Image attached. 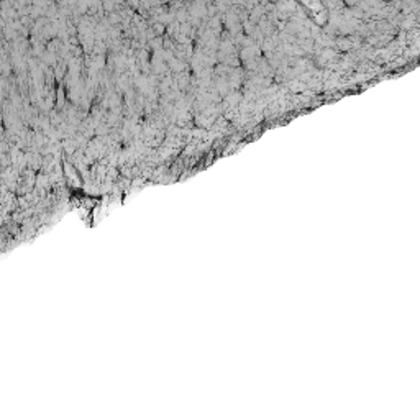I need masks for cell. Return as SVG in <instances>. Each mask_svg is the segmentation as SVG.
<instances>
[{
	"label": "cell",
	"instance_id": "1",
	"mask_svg": "<svg viewBox=\"0 0 420 420\" xmlns=\"http://www.w3.org/2000/svg\"><path fill=\"white\" fill-rule=\"evenodd\" d=\"M64 174H66V181L74 187H82V179L79 176V171L69 163H64Z\"/></svg>",
	"mask_w": 420,
	"mask_h": 420
}]
</instances>
